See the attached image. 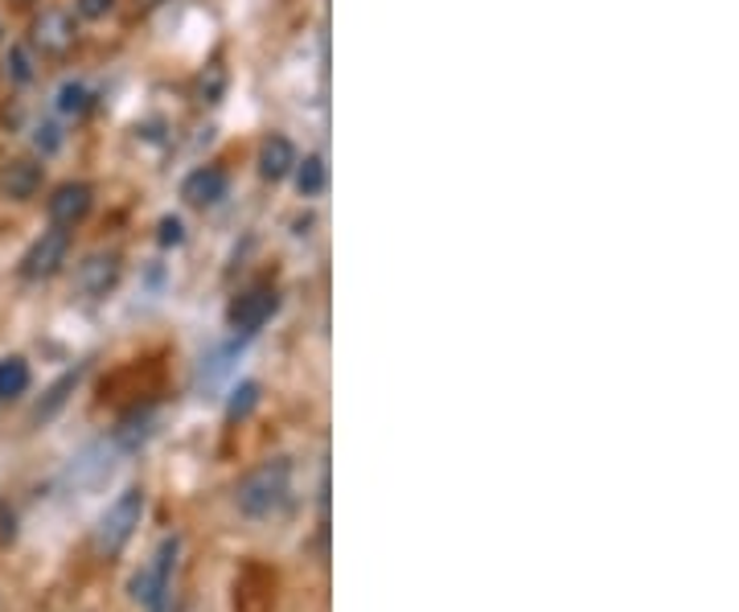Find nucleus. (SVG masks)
Listing matches in <instances>:
<instances>
[{"label":"nucleus","mask_w":739,"mask_h":612,"mask_svg":"<svg viewBox=\"0 0 739 612\" xmlns=\"http://www.w3.org/2000/svg\"><path fill=\"white\" fill-rule=\"evenodd\" d=\"M296 148H292L288 136H267L260 145V177L263 181H284V177L296 169Z\"/></svg>","instance_id":"9b49d317"},{"label":"nucleus","mask_w":739,"mask_h":612,"mask_svg":"<svg viewBox=\"0 0 739 612\" xmlns=\"http://www.w3.org/2000/svg\"><path fill=\"white\" fill-rule=\"evenodd\" d=\"M0 42H4V21H0Z\"/></svg>","instance_id":"412c9836"},{"label":"nucleus","mask_w":739,"mask_h":612,"mask_svg":"<svg viewBox=\"0 0 739 612\" xmlns=\"http://www.w3.org/2000/svg\"><path fill=\"white\" fill-rule=\"evenodd\" d=\"M119 276H124V255L112 251V247H99L78 263V272H74V288L83 292V296H91V300H99V296H107V292H116Z\"/></svg>","instance_id":"423d86ee"},{"label":"nucleus","mask_w":739,"mask_h":612,"mask_svg":"<svg viewBox=\"0 0 739 612\" xmlns=\"http://www.w3.org/2000/svg\"><path fill=\"white\" fill-rule=\"evenodd\" d=\"M279 308V292L272 288V284H255V288H246L239 300L231 305V329H239V334H255V329H263V325L272 321V313Z\"/></svg>","instance_id":"0eeeda50"},{"label":"nucleus","mask_w":739,"mask_h":612,"mask_svg":"<svg viewBox=\"0 0 739 612\" xmlns=\"http://www.w3.org/2000/svg\"><path fill=\"white\" fill-rule=\"evenodd\" d=\"M71 260V231H62V226H50L42 231V239H33V247L25 251V260H21V276L25 279H50L62 272V263Z\"/></svg>","instance_id":"39448f33"},{"label":"nucleus","mask_w":739,"mask_h":612,"mask_svg":"<svg viewBox=\"0 0 739 612\" xmlns=\"http://www.w3.org/2000/svg\"><path fill=\"white\" fill-rule=\"evenodd\" d=\"M59 107L62 112H87V91L78 87V83H71V87H62V99H59Z\"/></svg>","instance_id":"a211bd4d"},{"label":"nucleus","mask_w":739,"mask_h":612,"mask_svg":"<svg viewBox=\"0 0 739 612\" xmlns=\"http://www.w3.org/2000/svg\"><path fill=\"white\" fill-rule=\"evenodd\" d=\"M131 4H136V13H152V9H160L165 0H131Z\"/></svg>","instance_id":"aec40b11"},{"label":"nucleus","mask_w":739,"mask_h":612,"mask_svg":"<svg viewBox=\"0 0 739 612\" xmlns=\"http://www.w3.org/2000/svg\"><path fill=\"white\" fill-rule=\"evenodd\" d=\"M38 54V59H66L74 45H78V25L74 17L59 4H50L30 21V42H25Z\"/></svg>","instance_id":"20e7f679"},{"label":"nucleus","mask_w":739,"mask_h":612,"mask_svg":"<svg viewBox=\"0 0 739 612\" xmlns=\"http://www.w3.org/2000/svg\"><path fill=\"white\" fill-rule=\"evenodd\" d=\"M78 379H83V370H71V374H62V379L54 382L50 391H45V403H42V408L33 411V423L54 420V415H59V408H62V403H66V394H71L74 387H78Z\"/></svg>","instance_id":"4468645a"},{"label":"nucleus","mask_w":739,"mask_h":612,"mask_svg":"<svg viewBox=\"0 0 739 612\" xmlns=\"http://www.w3.org/2000/svg\"><path fill=\"white\" fill-rule=\"evenodd\" d=\"M33 50L30 45H13V50H9V78H13V83H33Z\"/></svg>","instance_id":"dca6fc26"},{"label":"nucleus","mask_w":739,"mask_h":612,"mask_svg":"<svg viewBox=\"0 0 739 612\" xmlns=\"http://www.w3.org/2000/svg\"><path fill=\"white\" fill-rule=\"evenodd\" d=\"M91 205H95V190H91L87 181H66V186H59V190L50 193L45 214H50V222H54V226H62V231H74V226H78V222L91 214Z\"/></svg>","instance_id":"6e6552de"},{"label":"nucleus","mask_w":739,"mask_h":612,"mask_svg":"<svg viewBox=\"0 0 739 612\" xmlns=\"http://www.w3.org/2000/svg\"><path fill=\"white\" fill-rule=\"evenodd\" d=\"M181 559V535H165L140 576L131 580V600L145 612H173V576Z\"/></svg>","instance_id":"f03ea898"},{"label":"nucleus","mask_w":739,"mask_h":612,"mask_svg":"<svg viewBox=\"0 0 739 612\" xmlns=\"http://www.w3.org/2000/svg\"><path fill=\"white\" fill-rule=\"evenodd\" d=\"M296 190H300V198H317L320 190H325V181H329V169H325V157H317V152H308L305 161H296Z\"/></svg>","instance_id":"ddd939ff"},{"label":"nucleus","mask_w":739,"mask_h":612,"mask_svg":"<svg viewBox=\"0 0 739 612\" xmlns=\"http://www.w3.org/2000/svg\"><path fill=\"white\" fill-rule=\"evenodd\" d=\"M30 382H33L30 362H25L21 354H9V358L0 362V399H4V403H9V399H21V394L30 391Z\"/></svg>","instance_id":"f8f14e48"},{"label":"nucleus","mask_w":739,"mask_h":612,"mask_svg":"<svg viewBox=\"0 0 739 612\" xmlns=\"http://www.w3.org/2000/svg\"><path fill=\"white\" fill-rule=\"evenodd\" d=\"M13 4H30V0H13Z\"/></svg>","instance_id":"4be33fe9"},{"label":"nucleus","mask_w":739,"mask_h":612,"mask_svg":"<svg viewBox=\"0 0 739 612\" xmlns=\"http://www.w3.org/2000/svg\"><path fill=\"white\" fill-rule=\"evenodd\" d=\"M226 190H231V177H226L222 165H202V169H193V173L181 181V198H186L189 205H198V210L218 205L226 198Z\"/></svg>","instance_id":"9d476101"},{"label":"nucleus","mask_w":739,"mask_h":612,"mask_svg":"<svg viewBox=\"0 0 739 612\" xmlns=\"http://www.w3.org/2000/svg\"><path fill=\"white\" fill-rule=\"evenodd\" d=\"M160 243H181V222L177 219L160 222Z\"/></svg>","instance_id":"6ab92c4d"},{"label":"nucleus","mask_w":739,"mask_h":612,"mask_svg":"<svg viewBox=\"0 0 739 612\" xmlns=\"http://www.w3.org/2000/svg\"><path fill=\"white\" fill-rule=\"evenodd\" d=\"M145 518V489L140 485H128L124 494L107 506V514L95 526V551L99 555H119L131 542L136 526Z\"/></svg>","instance_id":"7ed1b4c3"},{"label":"nucleus","mask_w":739,"mask_h":612,"mask_svg":"<svg viewBox=\"0 0 739 612\" xmlns=\"http://www.w3.org/2000/svg\"><path fill=\"white\" fill-rule=\"evenodd\" d=\"M119 0H74V9H78V17H87V21H103V17L116 13Z\"/></svg>","instance_id":"f3484780"},{"label":"nucleus","mask_w":739,"mask_h":612,"mask_svg":"<svg viewBox=\"0 0 739 612\" xmlns=\"http://www.w3.org/2000/svg\"><path fill=\"white\" fill-rule=\"evenodd\" d=\"M292 494V461L288 456H267L263 465L239 477L234 485V506L243 518H272L288 506Z\"/></svg>","instance_id":"f257e3e1"},{"label":"nucleus","mask_w":739,"mask_h":612,"mask_svg":"<svg viewBox=\"0 0 739 612\" xmlns=\"http://www.w3.org/2000/svg\"><path fill=\"white\" fill-rule=\"evenodd\" d=\"M255 403H260V382H239L231 403H226V420H246L255 411Z\"/></svg>","instance_id":"2eb2a0df"},{"label":"nucleus","mask_w":739,"mask_h":612,"mask_svg":"<svg viewBox=\"0 0 739 612\" xmlns=\"http://www.w3.org/2000/svg\"><path fill=\"white\" fill-rule=\"evenodd\" d=\"M45 181V169L33 157H13L0 165V198L4 202H33Z\"/></svg>","instance_id":"1a4fd4ad"}]
</instances>
